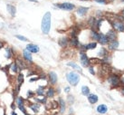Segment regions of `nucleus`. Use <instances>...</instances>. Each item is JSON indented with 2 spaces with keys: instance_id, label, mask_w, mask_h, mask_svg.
Listing matches in <instances>:
<instances>
[{
  "instance_id": "nucleus-1",
  "label": "nucleus",
  "mask_w": 124,
  "mask_h": 115,
  "mask_svg": "<svg viewBox=\"0 0 124 115\" xmlns=\"http://www.w3.org/2000/svg\"><path fill=\"white\" fill-rule=\"evenodd\" d=\"M51 13L47 12L44 15L42 19V32L44 34H47L51 28Z\"/></svg>"
},
{
  "instance_id": "nucleus-2",
  "label": "nucleus",
  "mask_w": 124,
  "mask_h": 115,
  "mask_svg": "<svg viewBox=\"0 0 124 115\" xmlns=\"http://www.w3.org/2000/svg\"><path fill=\"white\" fill-rule=\"evenodd\" d=\"M67 81L69 82V83L73 86H76L78 84V82H80V76L74 72H70L66 75Z\"/></svg>"
},
{
  "instance_id": "nucleus-3",
  "label": "nucleus",
  "mask_w": 124,
  "mask_h": 115,
  "mask_svg": "<svg viewBox=\"0 0 124 115\" xmlns=\"http://www.w3.org/2000/svg\"><path fill=\"white\" fill-rule=\"evenodd\" d=\"M108 82L113 87H117V86H120L121 84L120 78L118 74H110L108 77Z\"/></svg>"
},
{
  "instance_id": "nucleus-4",
  "label": "nucleus",
  "mask_w": 124,
  "mask_h": 115,
  "mask_svg": "<svg viewBox=\"0 0 124 115\" xmlns=\"http://www.w3.org/2000/svg\"><path fill=\"white\" fill-rule=\"evenodd\" d=\"M110 25L112 26L113 29L115 31H119V32H124V23L120 22L116 19H112L110 21Z\"/></svg>"
},
{
  "instance_id": "nucleus-5",
  "label": "nucleus",
  "mask_w": 124,
  "mask_h": 115,
  "mask_svg": "<svg viewBox=\"0 0 124 115\" xmlns=\"http://www.w3.org/2000/svg\"><path fill=\"white\" fill-rule=\"evenodd\" d=\"M55 6L60 9L62 10H67V11H71L74 8V5L71 4V3H62V4H55Z\"/></svg>"
},
{
  "instance_id": "nucleus-6",
  "label": "nucleus",
  "mask_w": 124,
  "mask_h": 115,
  "mask_svg": "<svg viewBox=\"0 0 124 115\" xmlns=\"http://www.w3.org/2000/svg\"><path fill=\"white\" fill-rule=\"evenodd\" d=\"M80 60H81V63H82V65L83 67H87L89 66V58L87 56V54H85L84 52H80Z\"/></svg>"
},
{
  "instance_id": "nucleus-7",
  "label": "nucleus",
  "mask_w": 124,
  "mask_h": 115,
  "mask_svg": "<svg viewBox=\"0 0 124 115\" xmlns=\"http://www.w3.org/2000/svg\"><path fill=\"white\" fill-rule=\"evenodd\" d=\"M106 36L108 37L109 41H113V40H116L117 38V33L114 29H110L108 31V33L106 34Z\"/></svg>"
},
{
  "instance_id": "nucleus-8",
  "label": "nucleus",
  "mask_w": 124,
  "mask_h": 115,
  "mask_svg": "<svg viewBox=\"0 0 124 115\" xmlns=\"http://www.w3.org/2000/svg\"><path fill=\"white\" fill-rule=\"evenodd\" d=\"M98 42L101 44V45H107L109 44V39L108 37L106 36V34H99V40Z\"/></svg>"
},
{
  "instance_id": "nucleus-9",
  "label": "nucleus",
  "mask_w": 124,
  "mask_h": 115,
  "mask_svg": "<svg viewBox=\"0 0 124 115\" xmlns=\"http://www.w3.org/2000/svg\"><path fill=\"white\" fill-rule=\"evenodd\" d=\"M26 50H28L30 53H38L39 52V47L37 46V45H33V44H29L27 45V46H26Z\"/></svg>"
},
{
  "instance_id": "nucleus-10",
  "label": "nucleus",
  "mask_w": 124,
  "mask_h": 115,
  "mask_svg": "<svg viewBox=\"0 0 124 115\" xmlns=\"http://www.w3.org/2000/svg\"><path fill=\"white\" fill-rule=\"evenodd\" d=\"M119 45L120 44H119V42L117 40L110 41L109 42V50H110V51H115L119 47Z\"/></svg>"
},
{
  "instance_id": "nucleus-11",
  "label": "nucleus",
  "mask_w": 124,
  "mask_h": 115,
  "mask_svg": "<svg viewBox=\"0 0 124 115\" xmlns=\"http://www.w3.org/2000/svg\"><path fill=\"white\" fill-rule=\"evenodd\" d=\"M107 111H108V107H107V105H105V104H100V105L97 107V111H98L99 113H101V114L106 113Z\"/></svg>"
},
{
  "instance_id": "nucleus-12",
  "label": "nucleus",
  "mask_w": 124,
  "mask_h": 115,
  "mask_svg": "<svg viewBox=\"0 0 124 115\" xmlns=\"http://www.w3.org/2000/svg\"><path fill=\"white\" fill-rule=\"evenodd\" d=\"M49 81L52 84H55L57 82V75L55 72H50L49 73Z\"/></svg>"
},
{
  "instance_id": "nucleus-13",
  "label": "nucleus",
  "mask_w": 124,
  "mask_h": 115,
  "mask_svg": "<svg viewBox=\"0 0 124 115\" xmlns=\"http://www.w3.org/2000/svg\"><path fill=\"white\" fill-rule=\"evenodd\" d=\"M68 43H69V40H68V38H67V37H62L61 39H59V41H58L59 45H60L61 47H63V48L67 46Z\"/></svg>"
},
{
  "instance_id": "nucleus-14",
  "label": "nucleus",
  "mask_w": 124,
  "mask_h": 115,
  "mask_svg": "<svg viewBox=\"0 0 124 115\" xmlns=\"http://www.w3.org/2000/svg\"><path fill=\"white\" fill-rule=\"evenodd\" d=\"M89 63L91 65L101 64V63H103V61L100 58H91V59H89Z\"/></svg>"
},
{
  "instance_id": "nucleus-15",
  "label": "nucleus",
  "mask_w": 124,
  "mask_h": 115,
  "mask_svg": "<svg viewBox=\"0 0 124 115\" xmlns=\"http://www.w3.org/2000/svg\"><path fill=\"white\" fill-rule=\"evenodd\" d=\"M69 43L71 44L72 46H74V47H79L80 46V43H79L77 37H71V40L69 41Z\"/></svg>"
},
{
  "instance_id": "nucleus-16",
  "label": "nucleus",
  "mask_w": 124,
  "mask_h": 115,
  "mask_svg": "<svg viewBox=\"0 0 124 115\" xmlns=\"http://www.w3.org/2000/svg\"><path fill=\"white\" fill-rule=\"evenodd\" d=\"M88 101L90 102V103L94 104L98 102V96L96 94H89L88 95Z\"/></svg>"
},
{
  "instance_id": "nucleus-17",
  "label": "nucleus",
  "mask_w": 124,
  "mask_h": 115,
  "mask_svg": "<svg viewBox=\"0 0 124 115\" xmlns=\"http://www.w3.org/2000/svg\"><path fill=\"white\" fill-rule=\"evenodd\" d=\"M23 54H24V57H25V59L26 60H27V61L31 62L33 60V58H32V55H31V53L26 50V49H25L24 51H23Z\"/></svg>"
},
{
  "instance_id": "nucleus-18",
  "label": "nucleus",
  "mask_w": 124,
  "mask_h": 115,
  "mask_svg": "<svg viewBox=\"0 0 124 115\" xmlns=\"http://www.w3.org/2000/svg\"><path fill=\"white\" fill-rule=\"evenodd\" d=\"M88 24H89V26L91 28H96V25H97V20L95 17H91L88 21Z\"/></svg>"
},
{
  "instance_id": "nucleus-19",
  "label": "nucleus",
  "mask_w": 124,
  "mask_h": 115,
  "mask_svg": "<svg viewBox=\"0 0 124 115\" xmlns=\"http://www.w3.org/2000/svg\"><path fill=\"white\" fill-rule=\"evenodd\" d=\"M109 54V52H108V50H106L105 48H101V50H100V52L98 53V55L100 56V57H106L107 55Z\"/></svg>"
},
{
  "instance_id": "nucleus-20",
  "label": "nucleus",
  "mask_w": 124,
  "mask_h": 115,
  "mask_svg": "<svg viewBox=\"0 0 124 115\" xmlns=\"http://www.w3.org/2000/svg\"><path fill=\"white\" fill-rule=\"evenodd\" d=\"M58 103H59V106H60V111L63 112L65 111V102L62 100V98H60L59 101H58Z\"/></svg>"
},
{
  "instance_id": "nucleus-21",
  "label": "nucleus",
  "mask_w": 124,
  "mask_h": 115,
  "mask_svg": "<svg viewBox=\"0 0 124 115\" xmlns=\"http://www.w3.org/2000/svg\"><path fill=\"white\" fill-rule=\"evenodd\" d=\"M87 11H88L87 7H79L78 10H77V14L79 15H84L85 14L87 13Z\"/></svg>"
},
{
  "instance_id": "nucleus-22",
  "label": "nucleus",
  "mask_w": 124,
  "mask_h": 115,
  "mask_svg": "<svg viewBox=\"0 0 124 115\" xmlns=\"http://www.w3.org/2000/svg\"><path fill=\"white\" fill-rule=\"evenodd\" d=\"M7 10L9 11V13L11 14L12 16L15 15V7L12 5H7Z\"/></svg>"
},
{
  "instance_id": "nucleus-23",
  "label": "nucleus",
  "mask_w": 124,
  "mask_h": 115,
  "mask_svg": "<svg viewBox=\"0 0 124 115\" xmlns=\"http://www.w3.org/2000/svg\"><path fill=\"white\" fill-rule=\"evenodd\" d=\"M91 38H92L94 41L99 40V33L97 32L96 30H92L91 33Z\"/></svg>"
},
{
  "instance_id": "nucleus-24",
  "label": "nucleus",
  "mask_w": 124,
  "mask_h": 115,
  "mask_svg": "<svg viewBox=\"0 0 124 115\" xmlns=\"http://www.w3.org/2000/svg\"><path fill=\"white\" fill-rule=\"evenodd\" d=\"M67 65H68V66H71V67H73V68H74V69L78 70V71H80V72H82V69H81V67H80V66H78L75 63L70 62V63H67Z\"/></svg>"
},
{
  "instance_id": "nucleus-25",
  "label": "nucleus",
  "mask_w": 124,
  "mask_h": 115,
  "mask_svg": "<svg viewBox=\"0 0 124 115\" xmlns=\"http://www.w3.org/2000/svg\"><path fill=\"white\" fill-rule=\"evenodd\" d=\"M82 93H83V95H85V96H87V95L90 94V89L88 86H83L82 87Z\"/></svg>"
},
{
  "instance_id": "nucleus-26",
  "label": "nucleus",
  "mask_w": 124,
  "mask_h": 115,
  "mask_svg": "<svg viewBox=\"0 0 124 115\" xmlns=\"http://www.w3.org/2000/svg\"><path fill=\"white\" fill-rule=\"evenodd\" d=\"M55 89L54 88H49L48 89V91L46 92V96L47 97H54V95H55Z\"/></svg>"
},
{
  "instance_id": "nucleus-27",
  "label": "nucleus",
  "mask_w": 124,
  "mask_h": 115,
  "mask_svg": "<svg viewBox=\"0 0 124 115\" xmlns=\"http://www.w3.org/2000/svg\"><path fill=\"white\" fill-rule=\"evenodd\" d=\"M86 45H87V49L88 50H90V49H94L97 46V43L96 42H92V43H90V44Z\"/></svg>"
},
{
  "instance_id": "nucleus-28",
  "label": "nucleus",
  "mask_w": 124,
  "mask_h": 115,
  "mask_svg": "<svg viewBox=\"0 0 124 115\" xmlns=\"http://www.w3.org/2000/svg\"><path fill=\"white\" fill-rule=\"evenodd\" d=\"M44 87H42L41 85H40V87L37 89V91H36V94L39 95V96H43L44 95Z\"/></svg>"
},
{
  "instance_id": "nucleus-29",
  "label": "nucleus",
  "mask_w": 124,
  "mask_h": 115,
  "mask_svg": "<svg viewBox=\"0 0 124 115\" xmlns=\"http://www.w3.org/2000/svg\"><path fill=\"white\" fill-rule=\"evenodd\" d=\"M30 107H31V109H32L35 112H37V111H39V108H40L38 104H31V106H30Z\"/></svg>"
},
{
  "instance_id": "nucleus-30",
  "label": "nucleus",
  "mask_w": 124,
  "mask_h": 115,
  "mask_svg": "<svg viewBox=\"0 0 124 115\" xmlns=\"http://www.w3.org/2000/svg\"><path fill=\"white\" fill-rule=\"evenodd\" d=\"M16 63H19V64H17V65H19L21 69H25V68L26 67V65L21 61V60H19V59H16Z\"/></svg>"
},
{
  "instance_id": "nucleus-31",
  "label": "nucleus",
  "mask_w": 124,
  "mask_h": 115,
  "mask_svg": "<svg viewBox=\"0 0 124 115\" xmlns=\"http://www.w3.org/2000/svg\"><path fill=\"white\" fill-rule=\"evenodd\" d=\"M17 82H18V85H21L22 83H23V82H24V76L22 74L18 75V77H17Z\"/></svg>"
},
{
  "instance_id": "nucleus-32",
  "label": "nucleus",
  "mask_w": 124,
  "mask_h": 115,
  "mask_svg": "<svg viewBox=\"0 0 124 115\" xmlns=\"http://www.w3.org/2000/svg\"><path fill=\"white\" fill-rule=\"evenodd\" d=\"M11 69H12V72L16 73V72H17V70H18V68H17V64H16V63H12V65H11Z\"/></svg>"
},
{
  "instance_id": "nucleus-33",
  "label": "nucleus",
  "mask_w": 124,
  "mask_h": 115,
  "mask_svg": "<svg viewBox=\"0 0 124 115\" xmlns=\"http://www.w3.org/2000/svg\"><path fill=\"white\" fill-rule=\"evenodd\" d=\"M16 102H17V104H18V106L19 105H24V102H25V100L22 98V97H19L18 99H17V101H16Z\"/></svg>"
},
{
  "instance_id": "nucleus-34",
  "label": "nucleus",
  "mask_w": 124,
  "mask_h": 115,
  "mask_svg": "<svg viewBox=\"0 0 124 115\" xmlns=\"http://www.w3.org/2000/svg\"><path fill=\"white\" fill-rule=\"evenodd\" d=\"M19 107V110H20L21 111L24 113V114H26V115H27V112H26V108L24 107V105H19L18 106Z\"/></svg>"
},
{
  "instance_id": "nucleus-35",
  "label": "nucleus",
  "mask_w": 124,
  "mask_h": 115,
  "mask_svg": "<svg viewBox=\"0 0 124 115\" xmlns=\"http://www.w3.org/2000/svg\"><path fill=\"white\" fill-rule=\"evenodd\" d=\"M36 102H41V103H46V98H44V97H43L41 99L36 98Z\"/></svg>"
},
{
  "instance_id": "nucleus-36",
  "label": "nucleus",
  "mask_w": 124,
  "mask_h": 115,
  "mask_svg": "<svg viewBox=\"0 0 124 115\" xmlns=\"http://www.w3.org/2000/svg\"><path fill=\"white\" fill-rule=\"evenodd\" d=\"M80 47H81V51L82 52H85V51H87L88 49H87V45H80Z\"/></svg>"
},
{
  "instance_id": "nucleus-37",
  "label": "nucleus",
  "mask_w": 124,
  "mask_h": 115,
  "mask_svg": "<svg viewBox=\"0 0 124 115\" xmlns=\"http://www.w3.org/2000/svg\"><path fill=\"white\" fill-rule=\"evenodd\" d=\"M6 53H7V58H10L11 57V50L7 48L6 50Z\"/></svg>"
},
{
  "instance_id": "nucleus-38",
  "label": "nucleus",
  "mask_w": 124,
  "mask_h": 115,
  "mask_svg": "<svg viewBox=\"0 0 124 115\" xmlns=\"http://www.w3.org/2000/svg\"><path fill=\"white\" fill-rule=\"evenodd\" d=\"M16 36V38H18L19 40H22V41H27V39L26 38V37H24V36H22V35H19V34H17V35H15Z\"/></svg>"
},
{
  "instance_id": "nucleus-39",
  "label": "nucleus",
  "mask_w": 124,
  "mask_h": 115,
  "mask_svg": "<svg viewBox=\"0 0 124 115\" xmlns=\"http://www.w3.org/2000/svg\"><path fill=\"white\" fill-rule=\"evenodd\" d=\"M35 95V93L32 92V91H28V93H27V97L28 98H31V97H33Z\"/></svg>"
},
{
  "instance_id": "nucleus-40",
  "label": "nucleus",
  "mask_w": 124,
  "mask_h": 115,
  "mask_svg": "<svg viewBox=\"0 0 124 115\" xmlns=\"http://www.w3.org/2000/svg\"><path fill=\"white\" fill-rule=\"evenodd\" d=\"M68 100H69L70 103H73V100H74V98H73V96H71V95H70L69 97H68Z\"/></svg>"
},
{
  "instance_id": "nucleus-41",
  "label": "nucleus",
  "mask_w": 124,
  "mask_h": 115,
  "mask_svg": "<svg viewBox=\"0 0 124 115\" xmlns=\"http://www.w3.org/2000/svg\"><path fill=\"white\" fill-rule=\"evenodd\" d=\"M37 80H39V77H34V78H31V79H30V82H33L37 81Z\"/></svg>"
},
{
  "instance_id": "nucleus-42",
  "label": "nucleus",
  "mask_w": 124,
  "mask_h": 115,
  "mask_svg": "<svg viewBox=\"0 0 124 115\" xmlns=\"http://www.w3.org/2000/svg\"><path fill=\"white\" fill-rule=\"evenodd\" d=\"M95 1L100 4H106V0H95Z\"/></svg>"
},
{
  "instance_id": "nucleus-43",
  "label": "nucleus",
  "mask_w": 124,
  "mask_h": 115,
  "mask_svg": "<svg viewBox=\"0 0 124 115\" xmlns=\"http://www.w3.org/2000/svg\"><path fill=\"white\" fill-rule=\"evenodd\" d=\"M89 71H90V73H91V74H95V72H94V70H93V68L92 67H90Z\"/></svg>"
},
{
  "instance_id": "nucleus-44",
  "label": "nucleus",
  "mask_w": 124,
  "mask_h": 115,
  "mask_svg": "<svg viewBox=\"0 0 124 115\" xmlns=\"http://www.w3.org/2000/svg\"><path fill=\"white\" fill-rule=\"evenodd\" d=\"M64 91H65L66 93H69V92H70V87H66V88L64 89Z\"/></svg>"
},
{
  "instance_id": "nucleus-45",
  "label": "nucleus",
  "mask_w": 124,
  "mask_h": 115,
  "mask_svg": "<svg viewBox=\"0 0 124 115\" xmlns=\"http://www.w3.org/2000/svg\"><path fill=\"white\" fill-rule=\"evenodd\" d=\"M11 107H12L13 110H15V104H12V106H11Z\"/></svg>"
},
{
  "instance_id": "nucleus-46",
  "label": "nucleus",
  "mask_w": 124,
  "mask_h": 115,
  "mask_svg": "<svg viewBox=\"0 0 124 115\" xmlns=\"http://www.w3.org/2000/svg\"><path fill=\"white\" fill-rule=\"evenodd\" d=\"M2 47H3V43L0 42V48H2Z\"/></svg>"
},
{
  "instance_id": "nucleus-47",
  "label": "nucleus",
  "mask_w": 124,
  "mask_h": 115,
  "mask_svg": "<svg viewBox=\"0 0 124 115\" xmlns=\"http://www.w3.org/2000/svg\"><path fill=\"white\" fill-rule=\"evenodd\" d=\"M121 93H122V94L124 95V87L122 89H121Z\"/></svg>"
},
{
  "instance_id": "nucleus-48",
  "label": "nucleus",
  "mask_w": 124,
  "mask_h": 115,
  "mask_svg": "<svg viewBox=\"0 0 124 115\" xmlns=\"http://www.w3.org/2000/svg\"><path fill=\"white\" fill-rule=\"evenodd\" d=\"M11 115H17V114H16V113L15 112V111H13V112H12V114H11Z\"/></svg>"
},
{
  "instance_id": "nucleus-49",
  "label": "nucleus",
  "mask_w": 124,
  "mask_h": 115,
  "mask_svg": "<svg viewBox=\"0 0 124 115\" xmlns=\"http://www.w3.org/2000/svg\"><path fill=\"white\" fill-rule=\"evenodd\" d=\"M29 1H32V2H36V0H29Z\"/></svg>"
},
{
  "instance_id": "nucleus-50",
  "label": "nucleus",
  "mask_w": 124,
  "mask_h": 115,
  "mask_svg": "<svg viewBox=\"0 0 124 115\" xmlns=\"http://www.w3.org/2000/svg\"><path fill=\"white\" fill-rule=\"evenodd\" d=\"M122 15H124V10H122Z\"/></svg>"
},
{
  "instance_id": "nucleus-51",
  "label": "nucleus",
  "mask_w": 124,
  "mask_h": 115,
  "mask_svg": "<svg viewBox=\"0 0 124 115\" xmlns=\"http://www.w3.org/2000/svg\"><path fill=\"white\" fill-rule=\"evenodd\" d=\"M122 1H124V0H122Z\"/></svg>"
},
{
  "instance_id": "nucleus-52",
  "label": "nucleus",
  "mask_w": 124,
  "mask_h": 115,
  "mask_svg": "<svg viewBox=\"0 0 124 115\" xmlns=\"http://www.w3.org/2000/svg\"><path fill=\"white\" fill-rule=\"evenodd\" d=\"M110 1H111V0H110Z\"/></svg>"
}]
</instances>
